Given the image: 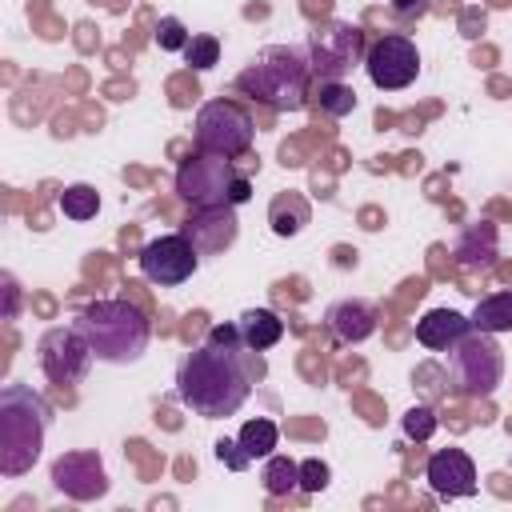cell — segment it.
Here are the masks:
<instances>
[{
	"mask_svg": "<svg viewBox=\"0 0 512 512\" xmlns=\"http://www.w3.org/2000/svg\"><path fill=\"white\" fill-rule=\"evenodd\" d=\"M260 376H264V360L240 340L236 324H212L208 340L180 360L176 396L196 416L224 420L244 408Z\"/></svg>",
	"mask_w": 512,
	"mask_h": 512,
	"instance_id": "1",
	"label": "cell"
},
{
	"mask_svg": "<svg viewBox=\"0 0 512 512\" xmlns=\"http://www.w3.org/2000/svg\"><path fill=\"white\" fill-rule=\"evenodd\" d=\"M52 424V408L28 384L0 388V472L24 476L44 448V432Z\"/></svg>",
	"mask_w": 512,
	"mask_h": 512,
	"instance_id": "2",
	"label": "cell"
},
{
	"mask_svg": "<svg viewBox=\"0 0 512 512\" xmlns=\"http://www.w3.org/2000/svg\"><path fill=\"white\" fill-rule=\"evenodd\" d=\"M308 84H312L308 56H300L296 48H284V44L260 48L236 76V88L244 96L260 100L264 108H276V112H300L308 104Z\"/></svg>",
	"mask_w": 512,
	"mask_h": 512,
	"instance_id": "3",
	"label": "cell"
},
{
	"mask_svg": "<svg viewBox=\"0 0 512 512\" xmlns=\"http://www.w3.org/2000/svg\"><path fill=\"white\" fill-rule=\"evenodd\" d=\"M72 324L88 336L96 360H104V364H132V360H140L144 348H148V336H152L148 316L132 300H120V296L116 300L84 304Z\"/></svg>",
	"mask_w": 512,
	"mask_h": 512,
	"instance_id": "4",
	"label": "cell"
},
{
	"mask_svg": "<svg viewBox=\"0 0 512 512\" xmlns=\"http://www.w3.org/2000/svg\"><path fill=\"white\" fill-rule=\"evenodd\" d=\"M176 196L192 208H224V204H248L252 200V184L248 176L236 172L232 156L220 152H192L180 168H176Z\"/></svg>",
	"mask_w": 512,
	"mask_h": 512,
	"instance_id": "5",
	"label": "cell"
},
{
	"mask_svg": "<svg viewBox=\"0 0 512 512\" xmlns=\"http://www.w3.org/2000/svg\"><path fill=\"white\" fill-rule=\"evenodd\" d=\"M448 380L460 396L468 400H484L496 392V384L504 380V352L496 344L492 332H464L452 348H448Z\"/></svg>",
	"mask_w": 512,
	"mask_h": 512,
	"instance_id": "6",
	"label": "cell"
},
{
	"mask_svg": "<svg viewBox=\"0 0 512 512\" xmlns=\"http://www.w3.org/2000/svg\"><path fill=\"white\" fill-rule=\"evenodd\" d=\"M308 68L316 80H344L356 64H364V32L348 20H324L308 32Z\"/></svg>",
	"mask_w": 512,
	"mask_h": 512,
	"instance_id": "7",
	"label": "cell"
},
{
	"mask_svg": "<svg viewBox=\"0 0 512 512\" xmlns=\"http://www.w3.org/2000/svg\"><path fill=\"white\" fill-rule=\"evenodd\" d=\"M252 116L236 104V100H208L200 104L196 112V128H192V140L200 152H220V156H244L252 148Z\"/></svg>",
	"mask_w": 512,
	"mask_h": 512,
	"instance_id": "8",
	"label": "cell"
},
{
	"mask_svg": "<svg viewBox=\"0 0 512 512\" xmlns=\"http://www.w3.org/2000/svg\"><path fill=\"white\" fill-rule=\"evenodd\" d=\"M92 360H96V352L76 324L48 328L36 344V364L52 384H80L88 376Z\"/></svg>",
	"mask_w": 512,
	"mask_h": 512,
	"instance_id": "9",
	"label": "cell"
},
{
	"mask_svg": "<svg viewBox=\"0 0 512 512\" xmlns=\"http://www.w3.org/2000/svg\"><path fill=\"white\" fill-rule=\"evenodd\" d=\"M364 72H368V80H372L376 88L400 92V88H408V84L416 80V72H420V52H416V44H412L404 32H388V36H380V40L368 44V52H364Z\"/></svg>",
	"mask_w": 512,
	"mask_h": 512,
	"instance_id": "10",
	"label": "cell"
},
{
	"mask_svg": "<svg viewBox=\"0 0 512 512\" xmlns=\"http://www.w3.org/2000/svg\"><path fill=\"white\" fill-rule=\"evenodd\" d=\"M200 268V252L196 244L184 236V232H168V236H156L140 248V272L160 284V288H176L184 284L192 272Z\"/></svg>",
	"mask_w": 512,
	"mask_h": 512,
	"instance_id": "11",
	"label": "cell"
},
{
	"mask_svg": "<svg viewBox=\"0 0 512 512\" xmlns=\"http://www.w3.org/2000/svg\"><path fill=\"white\" fill-rule=\"evenodd\" d=\"M52 488L72 496V500H100L108 492V472H104V460L88 448H72V452H60L52 460Z\"/></svg>",
	"mask_w": 512,
	"mask_h": 512,
	"instance_id": "12",
	"label": "cell"
},
{
	"mask_svg": "<svg viewBox=\"0 0 512 512\" xmlns=\"http://www.w3.org/2000/svg\"><path fill=\"white\" fill-rule=\"evenodd\" d=\"M424 480L432 484L436 496L444 500H460L476 492V464L464 448H436L424 464Z\"/></svg>",
	"mask_w": 512,
	"mask_h": 512,
	"instance_id": "13",
	"label": "cell"
},
{
	"mask_svg": "<svg viewBox=\"0 0 512 512\" xmlns=\"http://www.w3.org/2000/svg\"><path fill=\"white\" fill-rule=\"evenodd\" d=\"M180 232L196 244L200 256H216V252H224V248L236 244L240 220H236L232 204H224V208H196V216H188V224Z\"/></svg>",
	"mask_w": 512,
	"mask_h": 512,
	"instance_id": "14",
	"label": "cell"
},
{
	"mask_svg": "<svg viewBox=\"0 0 512 512\" xmlns=\"http://www.w3.org/2000/svg\"><path fill=\"white\" fill-rule=\"evenodd\" d=\"M328 332L340 344H360L376 332V308L368 300H336L328 308Z\"/></svg>",
	"mask_w": 512,
	"mask_h": 512,
	"instance_id": "15",
	"label": "cell"
},
{
	"mask_svg": "<svg viewBox=\"0 0 512 512\" xmlns=\"http://www.w3.org/2000/svg\"><path fill=\"white\" fill-rule=\"evenodd\" d=\"M464 332H472V320L452 312V308H432V312H424L416 320V340L424 348H432V352H448Z\"/></svg>",
	"mask_w": 512,
	"mask_h": 512,
	"instance_id": "16",
	"label": "cell"
},
{
	"mask_svg": "<svg viewBox=\"0 0 512 512\" xmlns=\"http://www.w3.org/2000/svg\"><path fill=\"white\" fill-rule=\"evenodd\" d=\"M452 256H456V264H460L464 272H488V268L496 264V228H492L488 220L464 228Z\"/></svg>",
	"mask_w": 512,
	"mask_h": 512,
	"instance_id": "17",
	"label": "cell"
},
{
	"mask_svg": "<svg viewBox=\"0 0 512 512\" xmlns=\"http://www.w3.org/2000/svg\"><path fill=\"white\" fill-rule=\"evenodd\" d=\"M236 332H240V340H244L252 352H268V348L280 344V336H284V320H280L272 308H248V312H240Z\"/></svg>",
	"mask_w": 512,
	"mask_h": 512,
	"instance_id": "18",
	"label": "cell"
},
{
	"mask_svg": "<svg viewBox=\"0 0 512 512\" xmlns=\"http://www.w3.org/2000/svg\"><path fill=\"white\" fill-rule=\"evenodd\" d=\"M468 320H472V328L492 332V336L512 332V292H492V296L476 300V308H472Z\"/></svg>",
	"mask_w": 512,
	"mask_h": 512,
	"instance_id": "19",
	"label": "cell"
},
{
	"mask_svg": "<svg viewBox=\"0 0 512 512\" xmlns=\"http://www.w3.org/2000/svg\"><path fill=\"white\" fill-rule=\"evenodd\" d=\"M308 200L300 192H280L268 208V220H272V232L276 236H296L304 224H308Z\"/></svg>",
	"mask_w": 512,
	"mask_h": 512,
	"instance_id": "20",
	"label": "cell"
},
{
	"mask_svg": "<svg viewBox=\"0 0 512 512\" xmlns=\"http://www.w3.org/2000/svg\"><path fill=\"white\" fill-rule=\"evenodd\" d=\"M240 448L252 456V460H268L272 452H276V444H280V428H276V420H268V416H256V420H248L244 428H240Z\"/></svg>",
	"mask_w": 512,
	"mask_h": 512,
	"instance_id": "21",
	"label": "cell"
},
{
	"mask_svg": "<svg viewBox=\"0 0 512 512\" xmlns=\"http://www.w3.org/2000/svg\"><path fill=\"white\" fill-rule=\"evenodd\" d=\"M260 480H264V492L268 496H288V492L300 488V464L272 452L268 464H264V472H260Z\"/></svg>",
	"mask_w": 512,
	"mask_h": 512,
	"instance_id": "22",
	"label": "cell"
},
{
	"mask_svg": "<svg viewBox=\"0 0 512 512\" xmlns=\"http://www.w3.org/2000/svg\"><path fill=\"white\" fill-rule=\"evenodd\" d=\"M60 212L68 220H92L100 212V192L92 184H68L60 192Z\"/></svg>",
	"mask_w": 512,
	"mask_h": 512,
	"instance_id": "23",
	"label": "cell"
},
{
	"mask_svg": "<svg viewBox=\"0 0 512 512\" xmlns=\"http://www.w3.org/2000/svg\"><path fill=\"white\" fill-rule=\"evenodd\" d=\"M184 60L192 64V72H208V68L220 60V40H216V36H208V32L192 36V40H188V48H184Z\"/></svg>",
	"mask_w": 512,
	"mask_h": 512,
	"instance_id": "24",
	"label": "cell"
},
{
	"mask_svg": "<svg viewBox=\"0 0 512 512\" xmlns=\"http://www.w3.org/2000/svg\"><path fill=\"white\" fill-rule=\"evenodd\" d=\"M316 96H320V108L332 112V116H348L356 108V92L344 88L340 80H320V92Z\"/></svg>",
	"mask_w": 512,
	"mask_h": 512,
	"instance_id": "25",
	"label": "cell"
},
{
	"mask_svg": "<svg viewBox=\"0 0 512 512\" xmlns=\"http://www.w3.org/2000/svg\"><path fill=\"white\" fill-rule=\"evenodd\" d=\"M436 424H440V420H436V412H432L428 404H416V408L404 412V436H408V440H420V444H424V440L436 432Z\"/></svg>",
	"mask_w": 512,
	"mask_h": 512,
	"instance_id": "26",
	"label": "cell"
},
{
	"mask_svg": "<svg viewBox=\"0 0 512 512\" xmlns=\"http://www.w3.org/2000/svg\"><path fill=\"white\" fill-rule=\"evenodd\" d=\"M188 40H192V32H188L176 16H164V20L156 24V44H160L164 52H184V48H188Z\"/></svg>",
	"mask_w": 512,
	"mask_h": 512,
	"instance_id": "27",
	"label": "cell"
},
{
	"mask_svg": "<svg viewBox=\"0 0 512 512\" xmlns=\"http://www.w3.org/2000/svg\"><path fill=\"white\" fill-rule=\"evenodd\" d=\"M216 460H220L224 468H232V472H244V468L252 464V456L240 448V440H228V436L216 440Z\"/></svg>",
	"mask_w": 512,
	"mask_h": 512,
	"instance_id": "28",
	"label": "cell"
},
{
	"mask_svg": "<svg viewBox=\"0 0 512 512\" xmlns=\"http://www.w3.org/2000/svg\"><path fill=\"white\" fill-rule=\"evenodd\" d=\"M300 488H304V492L328 488V464H324V460H304V464H300Z\"/></svg>",
	"mask_w": 512,
	"mask_h": 512,
	"instance_id": "29",
	"label": "cell"
},
{
	"mask_svg": "<svg viewBox=\"0 0 512 512\" xmlns=\"http://www.w3.org/2000/svg\"><path fill=\"white\" fill-rule=\"evenodd\" d=\"M392 8H396V12H400V16H420V12H424V8H428V0H396V4H392Z\"/></svg>",
	"mask_w": 512,
	"mask_h": 512,
	"instance_id": "30",
	"label": "cell"
}]
</instances>
